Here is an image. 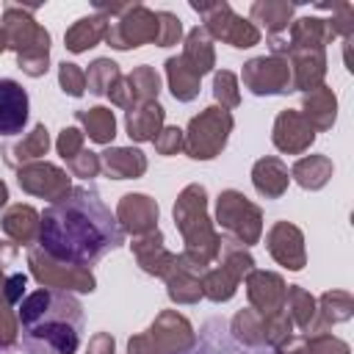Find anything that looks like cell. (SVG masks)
<instances>
[{
  "label": "cell",
  "instance_id": "5b68a950",
  "mask_svg": "<svg viewBox=\"0 0 354 354\" xmlns=\"http://www.w3.org/2000/svg\"><path fill=\"white\" fill-rule=\"evenodd\" d=\"M188 354H194V351H188Z\"/></svg>",
  "mask_w": 354,
  "mask_h": 354
},
{
  "label": "cell",
  "instance_id": "6da1fadb",
  "mask_svg": "<svg viewBox=\"0 0 354 354\" xmlns=\"http://www.w3.org/2000/svg\"><path fill=\"white\" fill-rule=\"evenodd\" d=\"M122 227L111 207L100 199L97 188L75 185L41 213L39 243L41 249L75 266H91L111 249L122 246Z\"/></svg>",
  "mask_w": 354,
  "mask_h": 354
},
{
  "label": "cell",
  "instance_id": "7a4b0ae2",
  "mask_svg": "<svg viewBox=\"0 0 354 354\" xmlns=\"http://www.w3.org/2000/svg\"><path fill=\"white\" fill-rule=\"evenodd\" d=\"M19 343L28 354H77L83 340V307L58 288H41L17 307Z\"/></svg>",
  "mask_w": 354,
  "mask_h": 354
},
{
  "label": "cell",
  "instance_id": "3957f363",
  "mask_svg": "<svg viewBox=\"0 0 354 354\" xmlns=\"http://www.w3.org/2000/svg\"><path fill=\"white\" fill-rule=\"evenodd\" d=\"M28 122V91L8 77H0V136H17Z\"/></svg>",
  "mask_w": 354,
  "mask_h": 354
},
{
  "label": "cell",
  "instance_id": "277c9868",
  "mask_svg": "<svg viewBox=\"0 0 354 354\" xmlns=\"http://www.w3.org/2000/svg\"><path fill=\"white\" fill-rule=\"evenodd\" d=\"M194 354H263V351L246 348L243 343H238L232 337V332L227 329V324L221 318H210L199 329V340H196Z\"/></svg>",
  "mask_w": 354,
  "mask_h": 354
}]
</instances>
